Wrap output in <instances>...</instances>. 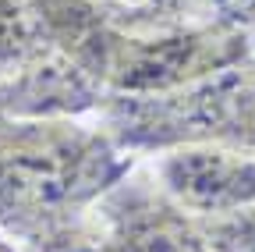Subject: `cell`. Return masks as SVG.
Returning <instances> with one entry per match:
<instances>
[{
    "instance_id": "3",
    "label": "cell",
    "mask_w": 255,
    "mask_h": 252,
    "mask_svg": "<svg viewBox=\"0 0 255 252\" xmlns=\"http://www.w3.org/2000/svg\"><path fill=\"white\" fill-rule=\"evenodd\" d=\"M92 228L100 252H213L199 220L163 196L145 160L103 196Z\"/></svg>"
},
{
    "instance_id": "2",
    "label": "cell",
    "mask_w": 255,
    "mask_h": 252,
    "mask_svg": "<svg viewBox=\"0 0 255 252\" xmlns=\"http://www.w3.org/2000/svg\"><path fill=\"white\" fill-rule=\"evenodd\" d=\"M96 121L138 160L184 142H216L255 156V53L174 92L107 96Z\"/></svg>"
},
{
    "instance_id": "9",
    "label": "cell",
    "mask_w": 255,
    "mask_h": 252,
    "mask_svg": "<svg viewBox=\"0 0 255 252\" xmlns=\"http://www.w3.org/2000/svg\"><path fill=\"white\" fill-rule=\"evenodd\" d=\"M0 252H25L18 242H11V238H4V235H0Z\"/></svg>"
},
{
    "instance_id": "6",
    "label": "cell",
    "mask_w": 255,
    "mask_h": 252,
    "mask_svg": "<svg viewBox=\"0 0 255 252\" xmlns=\"http://www.w3.org/2000/svg\"><path fill=\"white\" fill-rule=\"evenodd\" d=\"M53 46L39 0H0V82L36 64Z\"/></svg>"
},
{
    "instance_id": "5",
    "label": "cell",
    "mask_w": 255,
    "mask_h": 252,
    "mask_svg": "<svg viewBox=\"0 0 255 252\" xmlns=\"http://www.w3.org/2000/svg\"><path fill=\"white\" fill-rule=\"evenodd\" d=\"M103 85L60 46L0 82V117H96Z\"/></svg>"
},
{
    "instance_id": "8",
    "label": "cell",
    "mask_w": 255,
    "mask_h": 252,
    "mask_svg": "<svg viewBox=\"0 0 255 252\" xmlns=\"http://www.w3.org/2000/svg\"><path fill=\"white\" fill-rule=\"evenodd\" d=\"M25 252H100V245H96L92 217H89V220H82L78 228H68V231H60V235L46 238L43 245L25 249Z\"/></svg>"
},
{
    "instance_id": "1",
    "label": "cell",
    "mask_w": 255,
    "mask_h": 252,
    "mask_svg": "<svg viewBox=\"0 0 255 252\" xmlns=\"http://www.w3.org/2000/svg\"><path fill=\"white\" fill-rule=\"evenodd\" d=\"M138 164L96 117H0V235L36 249L78 228Z\"/></svg>"
},
{
    "instance_id": "10",
    "label": "cell",
    "mask_w": 255,
    "mask_h": 252,
    "mask_svg": "<svg viewBox=\"0 0 255 252\" xmlns=\"http://www.w3.org/2000/svg\"><path fill=\"white\" fill-rule=\"evenodd\" d=\"M248 43H252V53H255V21L248 25Z\"/></svg>"
},
{
    "instance_id": "4",
    "label": "cell",
    "mask_w": 255,
    "mask_h": 252,
    "mask_svg": "<svg viewBox=\"0 0 255 252\" xmlns=\"http://www.w3.org/2000/svg\"><path fill=\"white\" fill-rule=\"evenodd\" d=\"M145 167L163 196L195 220L223 217L255 203V156L231 146H170L145 156Z\"/></svg>"
},
{
    "instance_id": "7",
    "label": "cell",
    "mask_w": 255,
    "mask_h": 252,
    "mask_svg": "<svg viewBox=\"0 0 255 252\" xmlns=\"http://www.w3.org/2000/svg\"><path fill=\"white\" fill-rule=\"evenodd\" d=\"M199 228L213 252H255V203L223 217H206Z\"/></svg>"
}]
</instances>
